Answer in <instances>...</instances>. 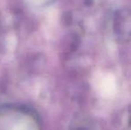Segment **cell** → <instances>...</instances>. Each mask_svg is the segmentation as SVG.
I'll return each instance as SVG.
<instances>
[{
    "label": "cell",
    "instance_id": "7a4b0ae2",
    "mask_svg": "<svg viewBox=\"0 0 131 130\" xmlns=\"http://www.w3.org/2000/svg\"><path fill=\"white\" fill-rule=\"evenodd\" d=\"M75 130H95V127H93V126L90 123H88V122H86V123L84 122L83 125L77 126Z\"/></svg>",
    "mask_w": 131,
    "mask_h": 130
},
{
    "label": "cell",
    "instance_id": "6da1fadb",
    "mask_svg": "<svg viewBox=\"0 0 131 130\" xmlns=\"http://www.w3.org/2000/svg\"><path fill=\"white\" fill-rule=\"evenodd\" d=\"M114 32L122 39L131 38V11L123 9L117 13L114 19Z\"/></svg>",
    "mask_w": 131,
    "mask_h": 130
}]
</instances>
